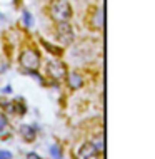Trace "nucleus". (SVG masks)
Masks as SVG:
<instances>
[{
	"mask_svg": "<svg viewBox=\"0 0 155 159\" xmlns=\"http://www.w3.org/2000/svg\"><path fill=\"white\" fill-rule=\"evenodd\" d=\"M49 14L55 24H63L72 19L74 12H72V5L67 0H52L49 5Z\"/></svg>",
	"mask_w": 155,
	"mask_h": 159,
	"instance_id": "f257e3e1",
	"label": "nucleus"
},
{
	"mask_svg": "<svg viewBox=\"0 0 155 159\" xmlns=\"http://www.w3.org/2000/svg\"><path fill=\"white\" fill-rule=\"evenodd\" d=\"M19 62H20V67H24L27 72L37 70L40 67V62H42L40 52L37 49H33V47H25L22 52H20Z\"/></svg>",
	"mask_w": 155,
	"mask_h": 159,
	"instance_id": "f03ea898",
	"label": "nucleus"
},
{
	"mask_svg": "<svg viewBox=\"0 0 155 159\" xmlns=\"http://www.w3.org/2000/svg\"><path fill=\"white\" fill-rule=\"evenodd\" d=\"M45 69H47V75L52 77L54 80H63L67 77V74H68L67 66L62 61H57V59L47 62V67Z\"/></svg>",
	"mask_w": 155,
	"mask_h": 159,
	"instance_id": "7ed1b4c3",
	"label": "nucleus"
},
{
	"mask_svg": "<svg viewBox=\"0 0 155 159\" xmlns=\"http://www.w3.org/2000/svg\"><path fill=\"white\" fill-rule=\"evenodd\" d=\"M55 35H57V40L60 42L62 45H70L74 42V29L68 22H63V24H57L55 27Z\"/></svg>",
	"mask_w": 155,
	"mask_h": 159,
	"instance_id": "20e7f679",
	"label": "nucleus"
},
{
	"mask_svg": "<svg viewBox=\"0 0 155 159\" xmlns=\"http://www.w3.org/2000/svg\"><path fill=\"white\" fill-rule=\"evenodd\" d=\"M100 152L97 151V148L93 143H85L77 152V159H98Z\"/></svg>",
	"mask_w": 155,
	"mask_h": 159,
	"instance_id": "39448f33",
	"label": "nucleus"
},
{
	"mask_svg": "<svg viewBox=\"0 0 155 159\" xmlns=\"http://www.w3.org/2000/svg\"><path fill=\"white\" fill-rule=\"evenodd\" d=\"M67 84H68V87L70 89H80L82 85H84V77H82L79 72H68L67 74Z\"/></svg>",
	"mask_w": 155,
	"mask_h": 159,
	"instance_id": "423d86ee",
	"label": "nucleus"
},
{
	"mask_svg": "<svg viewBox=\"0 0 155 159\" xmlns=\"http://www.w3.org/2000/svg\"><path fill=\"white\" fill-rule=\"evenodd\" d=\"M20 136L24 137L25 143H33V141L37 139V131H35V127H32L30 124H24V126L20 127Z\"/></svg>",
	"mask_w": 155,
	"mask_h": 159,
	"instance_id": "0eeeda50",
	"label": "nucleus"
},
{
	"mask_svg": "<svg viewBox=\"0 0 155 159\" xmlns=\"http://www.w3.org/2000/svg\"><path fill=\"white\" fill-rule=\"evenodd\" d=\"M90 27L95 29V30H100L103 27V12L100 8H95V10H93V15L90 17Z\"/></svg>",
	"mask_w": 155,
	"mask_h": 159,
	"instance_id": "6e6552de",
	"label": "nucleus"
},
{
	"mask_svg": "<svg viewBox=\"0 0 155 159\" xmlns=\"http://www.w3.org/2000/svg\"><path fill=\"white\" fill-rule=\"evenodd\" d=\"M3 107L7 109V112H14V114H20V116H24V114H25V106H24L20 101L8 102V104H5Z\"/></svg>",
	"mask_w": 155,
	"mask_h": 159,
	"instance_id": "1a4fd4ad",
	"label": "nucleus"
},
{
	"mask_svg": "<svg viewBox=\"0 0 155 159\" xmlns=\"http://www.w3.org/2000/svg\"><path fill=\"white\" fill-rule=\"evenodd\" d=\"M42 44H44V47H45V49L49 50L50 54H54L55 57H60V55L63 54L62 47H55V45H52V44H49V42H45V40H42Z\"/></svg>",
	"mask_w": 155,
	"mask_h": 159,
	"instance_id": "9d476101",
	"label": "nucleus"
},
{
	"mask_svg": "<svg viewBox=\"0 0 155 159\" xmlns=\"http://www.w3.org/2000/svg\"><path fill=\"white\" fill-rule=\"evenodd\" d=\"M50 156L54 159H62V149H60L58 144H54L50 148Z\"/></svg>",
	"mask_w": 155,
	"mask_h": 159,
	"instance_id": "9b49d317",
	"label": "nucleus"
},
{
	"mask_svg": "<svg viewBox=\"0 0 155 159\" xmlns=\"http://www.w3.org/2000/svg\"><path fill=\"white\" fill-rule=\"evenodd\" d=\"M7 124H8V121H7V116L3 114V112H0V132H2L3 129L7 127Z\"/></svg>",
	"mask_w": 155,
	"mask_h": 159,
	"instance_id": "f8f14e48",
	"label": "nucleus"
},
{
	"mask_svg": "<svg viewBox=\"0 0 155 159\" xmlns=\"http://www.w3.org/2000/svg\"><path fill=\"white\" fill-rule=\"evenodd\" d=\"M22 15H24V24H25V27H30V25H32V15H30L27 10H25Z\"/></svg>",
	"mask_w": 155,
	"mask_h": 159,
	"instance_id": "ddd939ff",
	"label": "nucleus"
},
{
	"mask_svg": "<svg viewBox=\"0 0 155 159\" xmlns=\"http://www.w3.org/2000/svg\"><path fill=\"white\" fill-rule=\"evenodd\" d=\"M0 159H12V152L5 151V149H0Z\"/></svg>",
	"mask_w": 155,
	"mask_h": 159,
	"instance_id": "4468645a",
	"label": "nucleus"
},
{
	"mask_svg": "<svg viewBox=\"0 0 155 159\" xmlns=\"http://www.w3.org/2000/svg\"><path fill=\"white\" fill-rule=\"evenodd\" d=\"M27 159H42L38 154H35V152H28L27 154Z\"/></svg>",
	"mask_w": 155,
	"mask_h": 159,
	"instance_id": "2eb2a0df",
	"label": "nucleus"
},
{
	"mask_svg": "<svg viewBox=\"0 0 155 159\" xmlns=\"http://www.w3.org/2000/svg\"><path fill=\"white\" fill-rule=\"evenodd\" d=\"M3 92H8V94H10V92H12V87H10V85H7V87H3Z\"/></svg>",
	"mask_w": 155,
	"mask_h": 159,
	"instance_id": "dca6fc26",
	"label": "nucleus"
}]
</instances>
